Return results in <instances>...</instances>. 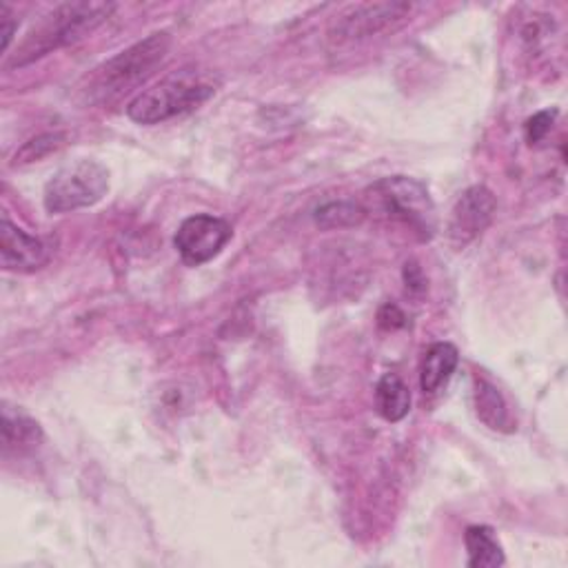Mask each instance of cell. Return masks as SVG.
I'll list each match as a JSON object with an SVG mask.
<instances>
[{
    "label": "cell",
    "instance_id": "1",
    "mask_svg": "<svg viewBox=\"0 0 568 568\" xmlns=\"http://www.w3.org/2000/svg\"><path fill=\"white\" fill-rule=\"evenodd\" d=\"M172 36L167 32H155L144 40L127 47L114 58L92 69L83 83L78 85V98L83 105H105L123 98L153 73V69L167 58Z\"/></svg>",
    "mask_w": 568,
    "mask_h": 568
},
{
    "label": "cell",
    "instance_id": "2",
    "mask_svg": "<svg viewBox=\"0 0 568 568\" xmlns=\"http://www.w3.org/2000/svg\"><path fill=\"white\" fill-rule=\"evenodd\" d=\"M220 80L211 71L185 67L138 94L127 105V116L138 125H160L185 116L213 98Z\"/></svg>",
    "mask_w": 568,
    "mask_h": 568
},
{
    "label": "cell",
    "instance_id": "3",
    "mask_svg": "<svg viewBox=\"0 0 568 568\" xmlns=\"http://www.w3.org/2000/svg\"><path fill=\"white\" fill-rule=\"evenodd\" d=\"M116 10L112 3H65L49 12L21 43L12 65H27L94 34Z\"/></svg>",
    "mask_w": 568,
    "mask_h": 568
},
{
    "label": "cell",
    "instance_id": "4",
    "mask_svg": "<svg viewBox=\"0 0 568 568\" xmlns=\"http://www.w3.org/2000/svg\"><path fill=\"white\" fill-rule=\"evenodd\" d=\"M109 192V172L96 160L80 158L60 167L45 185L43 202L49 213H69L98 205Z\"/></svg>",
    "mask_w": 568,
    "mask_h": 568
},
{
    "label": "cell",
    "instance_id": "5",
    "mask_svg": "<svg viewBox=\"0 0 568 568\" xmlns=\"http://www.w3.org/2000/svg\"><path fill=\"white\" fill-rule=\"evenodd\" d=\"M371 198L386 218L409 227L422 240L436 231V207L427 187L407 176L382 178L371 187Z\"/></svg>",
    "mask_w": 568,
    "mask_h": 568
},
{
    "label": "cell",
    "instance_id": "6",
    "mask_svg": "<svg viewBox=\"0 0 568 568\" xmlns=\"http://www.w3.org/2000/svg\"><path fill=\"white\" fill-rule=\"evenodd\" d=\"M231 235L233 229L227 220L209 213H198L187 218L178 227L174 245L185 265L200 267L220 256V252L229 245Z\"/></svg>",
    "mask_w": 568,
    "mask_h": 568
},
{
    "label": "cell",
    "instance_id": "7",
    "mask_svg": "<svg viewBox=\"0 0 568 568\" xmlns=\"http://www.w3.org/2000/svg\"><path fill=\"white\" fill-rule=\"evenodd\" d=\"M498 211V200L491 189L482 185L468 187L453 205L449 218V240L451 245L462 250L482 233L489 229L494 216Z\"/></svg>",
    "mask_w": 568,
    "mask_h": 568
},
{
    "label": "cell",
    "instance_id": "8",
    "mask_svg": "<svg viewBox=\"0 0 568 568\" xmlns=\"http://www.w3.org/2000/svg\"><path fill=\"white\" fill-rule=\"evenodd\" d=\"M411 14V5L407 3H375V5H358L343 14L338 23L332 30V40L343 43H356L371 38L391 25L404 21Z\"/></svg>",
    "mask_w": 568,
    "mask_h": 568
},
{
    "label": "cell",
    "instance_id": "9",
    "mask_svg": "<svg viewBox=\"0 0 568 568\" xmlns=\"http://www.w3.org/2000/svg\"><path fill=\"white\" fill-rule=\"evenodd\" d=\"M51 247L43 237L30 235L8 216L0 222V263L5 271L32 274L49 263Z\"/></svg>",
    "mask_w": 568,
    "mask_h": 568
},
{
    "label": "cell",
    "instance_id": "10",
    "mask_svg": "<svg viewBox=\"0 0 568 568\" xmlns=\"http://www.w3.org/2000/svg\"><path fill=\"white\" fill-rule=\"evenodd\" d=\"M3 451L5 455H10L12 451L23 455L34 451L40 440H43V431L38 427L36 420H32L27 414H23L21 409H12V407H3Z\"/></svg>",
    "mask_w": 568,
    "mask_h": 568
},
{
    "label": "cell",
    "instance_id": "11",
    "mask_svg": "<svg viewBox=\"0 0 568 568\" xmlns=\"http://www.w3.org/2000/svg\"><path fill=\"white\" fill-rule=\"evenodd\" d=\"M460 353L449 343H436L427 349L420 367V386L425 393H438L455 373Z\"/></svg>",
    "mask_w": 568,
    "mask_h": 568
},
{
    "label": "cell",
    "instance_id": "12",
    "mask_svg": "<svg viewBox=\"0 0 568 568\" xmlns=\"http://www.w3.org/2000/svg\"><path fill=\"white\" fill-rule=\"evenodd\" d=\"M375 407L386 422H399L411 411V389L397 373H384L375 386Z\"/></svg>",
    "mask_w": 568,
    "mask_h": 568
},
{
    "label": "cell",
    "instance_id": "13",
    "mask_svg": "<svg viewBox=\"0 0 568 568\" xmlns=\"http://www.w3.org/2000/svg\"><path fill=\"white\" fill-rule=\"evenodd\" d=\"M475 411L477 418L494 431H513V420L509 414L502 393L486 380L475 382Z\"/></svg>",
    "mask_w": 568,
    "mask_h": 568
},
{
    "label": "cell",
    "instance_id": "14",
    "mask_svg": "<svg viewBox=\"0 0 568 568\" xmlns=\"http://www.w3.org/2000/svg\"><path fill=\"white\" fill-rule=\"evenodd\" d=\"M471 568H498L507 561L505 550L491 526H468L464 533Z\"/></svg>",
    "mask_w": 568,
    "mask_h": 568
},
{
    "label": "cell",
    "instance_id": "15",
    "mask_svg": "<svg viewBox=\"0 0 568 568\" xmlns=\"http://www.w3.org/2000/svg\"><path fill=\"white\" fill-rule=\"evenodd\" d=\"M367 218V209L349 202V200H338V202H327L320 205L315 209V224L322 229H347L356 227Z\"/></svg>",
    "mask_w": 568,
    "mask_h": 568
},
{
    "label": "cell",
    "instance_id": "16",
    "mask_svg": "<svg viewBox=\"0 0 568 568\" xmlns=\"http://www.w3.org/2000/svg\"><path fill=\"white\" fill-rule=\"evenodd\" d=\"M65 144V134H43L32 138L30 142H25L16 155H14V165H30V162H38L45 155L58 151Z\"/></svg>",
    "mask_w": 568,
    "mask_h": 568
},
{
    "label": "cell",
    "instance_id": "17",
    "mask_svg": "<svg viewBox=\"0 0 568 568\" xmlns=\"http://www.w3.org/2000/svg\"><path fill=\"white\" fill-rule=\"evenodd\" d=\"M553 118H555V112H540L533 118H529L526 127H524L526 129V140L531 144H537L540 140H544L546 134L553 127Z\"/></svg>",
    "mask_w": 568,
    "mask_h": 568
},
{
    "label": "cell",
    "instance_id": "18",
    "mask_svg": "<svg viewBox=\"0 0 568 568\" xmlns=\"http://www.w3.org/2000/svg\"><path fill=\"white\" fill-rule=\"evenodd\" d=\"M378 324H380V329H384V332H395V329H402L404 324H407V315L402 313V309L397 304L389 302V304L380 306Z\"/></svg>",
    "mask_w": 568,
    "mask_h": 568
},
{
    "label": "cell",
    "instance_id": "19",
    "mask_svg": "<svg viewBox=\"0 0 568 568\" xmlns=\"http://www.w3.org/2000/svg\"><path fill=\"white\" fill-rule=\"evenodd\" d=\"M14 32H16V21H14V14L8 5L0 8V51H8L10 45H12V38H14Z\"/></svg>",
    "mask_w": 568,
    "mask_h": 568
},
{
    "label": "cell",
    "instance_id": "20",
    "mask_svg": "<svg viewBox=\"0 0 568 568\" xmlns=\"http://www.w3.org/2000/svg\"><path fill=\"white\" fill-rule=\"evenodd\" d=\"M404 285L411 293H425L427 291V278L418 263H407L404 265Z\"/></svg>",
    "mask_w": 568,
    "mask_h": 568
}]
</instances>
